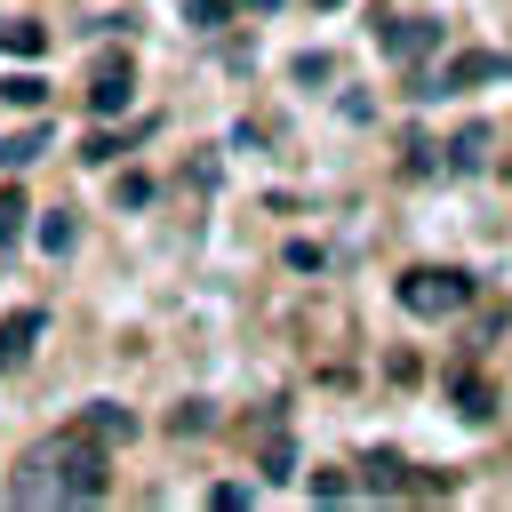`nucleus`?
I'll use <instances>...</instances> for the list:
<instances>
[{
	"mask_svg": "<svg viewBox=\"0 0 512 512\" xmlns=\"http://www.w3.org/2000/svg\"><path fill=\"white\" fill-rule=\"evenodd\" d=\"M176 432H208V400H184L176 408Z\"/></svg>",
	"mask_w": 512,
	"mask_h": 512,
	"instance_id": "22",
	"label": "nucleus"
},
{
	"mask_svg": "<svg viewBox=\"0 0 512 512\" xmlns=\"http://www.w3.org/2000/svg\"><path fill=\"white\" fill-rule=\"evenodd\" d=\"M80 424H88V432H96L104 448H120V440H136V416H128L120 400H88V408H80Z\"/></svg>",
	"mask_w": 512,
	"mask_h": 512,
	"instance_id": "8",
	"label": "nucleus"
},
{
	"mask_svg": "<svg viewBox=\"0 0 512 512\" xmlns=\"http://www.w3.org/2000/svg\"><path fill=\"white\" fill-rule=\"evenodd\" d=\"M432 168H440V144H424V136L408 128V136H400V176H432Z\"/></svg>",
	"mask_w": 512,
	"mask_h": 512,
	"instance_id": "14",
	"label": "nucleus"
},
{
	"mask_svg": "<svg viewBox=\"0 0 512 512\" xmlns=\"http://www.w3.org/2000/svg\"><path fill=\"white\" fill-rule=\"evenodd\" d=\"M72 240H80V224H72L64 208H48V216H40V248H48V256H72Z\"/></svg>",
	"mask_w": 512,
	"mask_h": 512,
	"instance_id": "15",
	"label": "nucleus"
},
{
	"mask_svg": "<svg viewBox=\"0 0 512 512\" xmlns=\"http://www.w3.org/2000/svg\"><path fill=\"white\" fill-rule=\"evenodd\" d=\"M40 328H48V312H40V304L8 312V320H0V368H16V360H24L32 344H40Z\"/></svg>",
	"mask_w": 512,
	"mask_h": 512,
	"instance_id": "7",
	"label": "nucleus"
},
{
	"mask_svg": "<svg viewBox=\"0 0 512 512\" xmlns=\"http://www.w3.org/2000/svg\"><path fill=\"white\" fill-rule=\"evenodd\" d=\"M400 312L408 320H456L464 304H472V272H448V264H416V272H400Z\"/></svg>",
	"mask_w": 512,
	"mask_h": 512,
	"instance_id": "2",
	"label": "nucleus"
},
{
	"mask_svg": "<svg viewBox=\"0 0 512 512\" xmlns=\"http://www.w3.org/2000/svg\"><path fill=\"white\" fill-rule=\"evenodd\" d=\"M240 8H248V16H272V8H280V0H240Z\"/></svg>",
	"mask_w": 512,
	"mask_h": 512,
	"instance_id": "23",
	"label": "nucleus"
},
{
	"mask_svg": "<svg viewBox=\"0 0 512 512\" xmlns=\"http://www.w3.org/2000/svg\"><path fill=\"white\" fill-rule=\"evenodd\" d=\"M40 152H48V128H40V120L16 128V136H0V168H32Z\"/></svg>",
	"mask_w": 512,
	"mask_h": 512,
	"instance_id": "11",
	"label": "nucleus"
},
{
	"mask_svg": "<svg viewBox=\"0 0 512 512\" xmlns=\"http://www.w3.org/2000/svg\"><path fill=\"white\" fill-rule=\"evenodd\" d=\"M288 472H296V440H288V432H280V440H272V448H264V480H288Z\"/></svg>",
	"mask_w": 512,
	"mask_h": 512,
	"instance_id": "18",
	"label": "nucleus"
},
{
	"mask_svg": "<svg viewBox=\"0 0 512 512\" xmlns=\"http://www.w3.org/2000/svg\"><path fill=\"white\" fill-rule=\"evenodd\" d=\"M368 496H408V464L400 456H368V480H360Z\"/></svg>",
	"mask_w": 512,
	"mask_h": 512,
	"instance_id": "12",
	"label": "nucleus"
},
{
	"mask_svg": "<svg viewBox=\"0 0 512 512\" xmlns=\"http://www.w3.org/2000/svg\"><path fill=\"white\" fill-rule=\"evenodd\" d=\"M104 464H112V448L88 424H72V432H48V440L24 448L8 496L16 504H96L104 496Z\"/></svg>",
	"mask_w": 512,
	"mask_h": 512,
	"instance_id": "1",
	"label": "nucleus"
},
{
	"mask_svg": "<svg viewBox=\"0 0 512 512\" xmlns=\"http://www.w3.org/2000/svg\"><path fill=\"white\" fill-rule=\"evenodd\" d=\"M456 416H464V424H488V416H496V384H488V376H456Z\"/></svg>",
	"mask_w": 512,
	"mask_h": 512,
	"instance_id": "9",
	"label": "nucleus"
},
{
	"mask_svg": "<svg viewBox=\"0 0 512 512\" xmlns=\"http://www.w3.org/2000/svg\"><path fill=\"white\" fill-rule=\"evenodd\" d=\"M432 48H440V24H432V16H392V24H384V56H392V64H424Z\"/></svg>",
	"mask_w": 512,
	"mask_h": 512,
	"instance_id": "5",
	"label": "nucleus"
},
{
	"mask_svg": "<svg viewBox=\"0 0 512 512\" xmlns=\"http://www.w3.org/2000/svg\"><path fill=\"white\" fill-rule=\"evenodd\" d=\"M16 232H24V192H0V256H8Z\"/></svg>",
	"mask_w": 512,
	"mask_h": 512,
	"instance_id": "20",
	"label": "nucleus"
},
{
	"mask_svg": "<svg viewBox=\"0 0 512 512\" xmlns=\"http://www.w3.org/2000/svg\"><path fill=\"white\" fill-rule=\"evenodd\" d=\"M0 104H16V112H40V104H48V80H40V72H8V80H0Z\"/></svg>",
	"mask_w": 512,
	"mask_h": 512,
	"instance_id": "13",
	"label": "nucleus"
},
{
	"mask_svg": "<svg viewBox=\"0 0 512 512\" xmlns=\"http://www.w3.org/2000/svg\"><path fill=\"white\" fill-rule=\"evenodd\" d=\"M480 80H512V56H488V48H464L448 72H424V80H408L416 96H456V88H480Z\"/></svg>",
	"mask_w": 512,
	"mask_h": 512,
	"instance_id": "3",
	"label": "nucleus"
},
{
	"mask_svg": "<svg viewBox=\"0 0 512 512\" xmlns=\"http://www.w3.org/2000/svg\"><path fill=\"white\" fill-rule=\"evenodd\" d=\"M0 48H8V56H24V64H32V56H40V48H48V24H32V16H8V24H0Z\"/></svg>",
	"mask_w": 512,
	"mask_h": 512,
	"instance_id": "10",
	"label": "nucleus"
},
{
	"mask_svg": "<svg viewBox=\"0 0 512 512\" xmlns=\"http://www.w3.org/2000/svg\"><path fill=\"white\" fill-rule=\"evenodd\" d=\"M344 496H360L352 472H312V504H344Z\"/></svg>",
	"mask_w": 512,
	"mask_h": 512,
	"instance_id": "16",
	"label": "nucleus"
},
{
	"mask_svg": "<svg viewBox=\"0 0 512 512\" xmlns=\"http://www.w3.org/2000/svg\"><path fill=\"white\" fill-rule=\"evenodd\" d=\"M176 8H184V24H192V32H216V24L232 16V0H176Z\"/></svg>",
	"mask_w": 512,
	"mask_h": 512,
	"instance_id": "17",
	"label": "nucleus"
},
{
	"mask_svg": "<svg viewBox=\"0 0 512 512\" xmlns=\"http://www.w3.org/2000/svg\"><path fill=\"white\" fill-rule=\"evenodd\" d=\"M128 104H136V72H128V56H120V48H104V56H96V72H88V112H96V120H120Z\"/></svg>",
	"mask_w": 512,
	"mask_h": 512,
	"instance_id": "4",
	"label": "nucleus"
},
{
	"mask_svg": "<svg viewBox=\"0 0 512 512\" xmlns=\"http://www.w3.org/2000/svg\"><path fill=\"white\" fill-rule=\"evenodd\" d=\"M112 200H120V208H144V200H152V176H120Z\"/></svg>",
	"mask_w": 512,
	"mask_h": 512,
	"instance_id": "21",
	"label": "nucleus"
},
{
	"mask_svg": "<svg viewBox=\"0 0 512 512\" xmlns=\"http://www.w3.org/2000/svg\"><path fill=\"white\" fill-rule=\"evenodd\" d=\"M240 504H256V488H248V480H224V488H208V512H240Z\"/></svg>",
	"mask_w": 512,
	"mask_h": 512,
	"instance_id": "19",
	"label": "nucleus"
},
{
	"mask_svg": "<svg viewBox=\"0 0 512 512\" xmlns=\"http://www.w3.org/2000/svg\"><path fill=\"white\" fill-rule=\"evenodd\" d=\"M488 144H496V128H488V120H464V128L440 144V168H456V176H480V168H488Z\"/></svg>",
	"mask_w": 512,
	"mask_h": 512,
	"instance_id": "6",
	"label": "nucleus"
}]
</instances>
